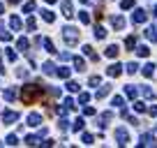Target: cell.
I'll return each instance as SVG.
<instances>
[{
  "label": "cell",
  "instance_id": "1",
  "mask_svg": "<svg viewBox=\"0 0 157 148\" xmlns=\"http://www.w3.org/2000/svg\"><path fill=\"white\" fill-rule=\"evenodd\" d=\"M39 95H42V88H39V86H26V88H23V102H28V104L35 102Z\"/></svg>",
  "mask_w": 157,
  "mask_h": 148
},
{
  "label": "cell",
  "instance_id": "2",
  "mask_svg": "<svg viewBox=\"0 0 157 148\" xmlns=\"http://www.w3.org/2000/svg\"><path fill=\"white\" fill-rule=\"evenodd\" d=\"M115 137H118L120 146H125V143H127V132H125V130H118V132H115Z\"/></svg>",
  "mask_w": 157,
  "mask_h": 148
},
{
  "label": "cell",
  "instance_id": "3",
  "mask_svg": "<svg viewBox=\"0 0 157 148\" xmlns=\"http://www.w3.org/2000/svg\"><path fill=\"white\" fill-rule=\"evenodd\" d=\"M146 37H148V39H152V42H157V30H155V28H148Z\"/></svg>",
  "mask_w": 157,
  "mask_h": 148
},
{
  "label": "cell",
  "instance_id": "4",
  "mask_svg": "<svg viewBox=\"0 0 157 148\" xmlns=\"http://www.w3.org/2000/svg\"><path fill=\"white\" fill-rule=\"evenodd\" d=\"M134 21H136V23L146 21V12H141V9H139V12H136V14H134Z\"/></svg>",
  "mask_w": 157,
  "mask_h": 148
},
{
  "label": "cell",
  "instance_id": "5",
  "mask_svg": "<svg viewBox=\"0 0 157 148\" xmlns=\"http://www.w3.org/2000/svg\"><path fill=\"white\" fill-rule=\"evenodd\" d=\"M109 74H111V76H118V74H120V65H111V67H109Z\"/></svg>",
  "mask_w": 157,
  "mask_h": 148
},
{
  "label": "cell",
  "instance_id": "6",
  "mask_svg": "<svg viewBox=\"0 0 157 148\" xmlns=\"http://www.w3.org/2000/svg\"><path fill=\"white\" fill-rule=\"evenodd\" d=\"M106 56H109V58H115V56H118V46H109L106 49Z\"/></svg>",
  "mask_w": 157,
  "mask_h": 148
},
{
  "label": "cell",
  "instance_id": "7",
  "mask_svg": "<svg viewBox=\"0 0 157 148\" xmlns=\"http://www.w3.org/2000/svg\"><path fill=\"white\" fill-rule=\"evenodd\" d=\"M63 12H65V16H72V5H69L67 0L63 2Z\"/></svg>",
  "mask_w": 157,
  "mask_h": 148
},
{
  "label": "cell",
  "instance_id": "8",
  "mask_svg": "<svg viewBox=\"0 0 157 148\" xmlns=\"http://www.w3.org/2000/svg\"><path fill=\"white\" fill-rule=\"evenodd\" d=\"M39 120H42V118L37 116V113H32V116L28 118V123H30V125H39Z\"/></svg>",
  "mask_w": 157,
  "mask_h": 148
},
{
  "label": "cell",
  "instance_id": "9",
  "mask_svg": "<svg viewBox=\"0 0 157 148\" xmlns=\"http://www.w3.org/2000/svg\"><path fill=\"white\" fill-rule=\"evenodd\" d=\"M113 26L115 28H122V26H125V21H122L120 16H115V19H113Z\"/></svg>",
  "mask_w": 157,
  "mask_h": 148
},
{
  "label": "cell",
  "instance_id": "10",
  "mask_svg": "<svg viewBox=\"0 0 157 148\" xmlns=\"http://www.w3.org/2000/svg\"><path fill=\"white\" fill-rule=\"evenodd\" d=\"M5 120H7V123L16 120V113H12V111H7V113H5Z\"/></svg>",
  "mask_w": 157,
  "mask_h": 148
},
{
  "label": "cell",
  "instance_id": "11",
  "mask_svg": "<svg viewBox=\"0 0 157 148\" xmlns=\"http://www.w3.org/2000/svg\"><path fill=\"white\" fill-rule=\"evenodd\" d=\"M136 53H139V56H148L150 51H148V46H139V51H136Z\"/></svg>",
  "mask_w": 157,
  "mask_h": 148
},
{
  "label": "cell",
  "instance_id": "12",
  "mask_svg": "<svg viewBox=\"0 0 157 148\" xmlns=\"http://www.w3.org/2000/svg\"><path fill=\"white\" fill-rule=\"evenodd\" d=\"M152 69H155V67H152V65H146V69H143V74H146V76H152Z\"/></svg>",
  "mask_w": 157,
  "mask_h": 148
},
{
  "label": "cell",
  "instance_id": "13",
  "mask_svg": "<svg viewBox=\"0 0 157 148\" xmlns=\"http://www.w3.org/2000/svg\"><path fill=\"white\" fill-rule=\"evenodd\" d=\"M132 5H134V0H122V9H130Z\"/></svg>",
  "mask_w": 157,
  "mask_h": 148
},
{
  "label": "cell",
  "instance_id": "14",
  "mask_svg": "<svg viewBox=\"0 0 157 148\" xmlns=\"http://www.w3.org/2000/svg\"><path fill=\"white\" fill-rule=\"evenodd\" d=\"M127 95H130V97L136 95V88H134V86H127Z\"/></svg>",
  "mask_w": 157,
  "mask_h": 148
},
{
  "label": "cell",
  "instance_id": "15",
  "mask_svg": "<svg viewBox=\"0 0 157 148\" xmlns=\"http://www.w3.org/2000/svg\"><path fill=\"white\" fill-rule=\"evenodd\" d=\"M12 28H21V21H19L16 16H14V19H12Z\"/></svg>",
  "mask_w": 157,
  "mask_h": 148
},
{
  "label": "cell",
  "instance_id": "16",
  "mask_svg": "<svg viewBox=\"0 0 157 148\" xmlns=\"http://www.w3.org/2000/svg\"><path fill=\"white\" fill-rule=\"evenodd\" d=\"M74 65H76V69H83V60H81V58L74 60Z\"/></svg>",
  "mask_w": 157,
  "mask_h": 148
},
{
  "label": "cell",
  "instance_id": "17",
  "mask_svg": "<svg viewBox=\"0 0 157 148\" xmlns=\"http://www.w3.org/2000/svg\"><path fill=\"white\" fill-rule=\"evenodd\" d=\"M127 72L134 74V72H136V65H134V63H130V65H127Z\"/></svg>",
  "mask_w": 157,
  "mask_h": 148
},
{
  "label": "cell",
  "instance_id": "18",
  "mask_svg": "<svg viewBox=\"0 0 157 148\" xmlns=\"http://www.w3.org/2000/svg\"><path fill=\"white\" fill-rule=\"evenodd\" d=\"M42 14H44V19H46V21H53V14H51V12H42Z\"/></svg>",
  "mask_w": 157,
  "mask_h": 148
},
{
  "label": "cell",
  "instance_id": "19",
  "mask_svg": "<svg viewBox=\"0 0 157 148\" xmlns=\"http://www.w3.org/2000/svg\"><path fill=\"white\" fill-rule=\"evenodd\" d=\"M9 2H12V5H16V2H21V0H9Z\"/></svg>",
  "mask_w": 157,
  "mask_h": 148
},
{
  "label": "cell",
  "instance_id": "20",
  "mask_svg": "<svg viewBox=\"0 0 157 148\" xmlns=\"http://www.w3.org/2000/svg\"><path fill=\"white\" fill-rule=\"evenodd\" d=\"M46 2H56V0H46Z\"/></svg>",
  "mask_w": 157,
  "mask_h": 148
},
{
  "label": "cell",
  "instance_id": "21",
  "mask_svg": "<svg viewBox=\"0 0 157 148\" xmlns=\"http://www.w3.org/2000/svg\"><path fill=\"white\" fill-rule=\"evenodd\" d=\"M155 14H157V7H155Z\"/></svg>",
  "mask_w": 157,
  "mask_h": 148
}]
</instances>
